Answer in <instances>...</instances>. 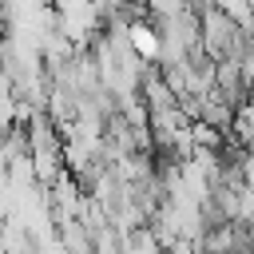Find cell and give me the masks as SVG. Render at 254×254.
I'll return each instance as SVG.
<instances>
[{
	"instance_id": "cell-1",
	"label": "cell",
	"mask_w": 254,
	"mask_h": 254,
	"mask_svg": "<svg viewBox=\"0 0 254 254\" xmlns=\"http://www.w3.org/2000/svg\"><path fill=\"white\" fill-rule=\"evenodd\" d=\"M127 48H135V52H139V60H159L163 40H159L147 24H131V28H127Z\"/></svg>"
}]
</instances>
